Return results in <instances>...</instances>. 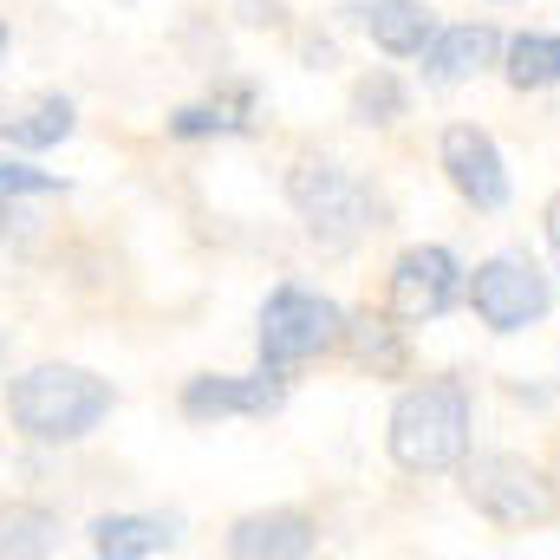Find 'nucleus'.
<instances>
[{"mask_svg": "<svg viewBox=\"0 0 560 560\" xmlns=\"http://www.w3.org/2000/svg\"><path fill=\"white\" fill-rule=\"evenodd\" d=\"M339 332H346V306L319 287H300V280H280L275 293L261 300V326H255V346H261V365L275 372H300L326 352H339Z\"/></svg>", "mask_w": 560, "mask_h": 560, "instance_id": "5", "label": "nucleus"}, {"mask_svg": "<svg viewBox=\"0 0 560 560\" xmlns=\"http://www.w3.org/2000/svg\"><path fill=\"white\" fill-rule=\"evenodd\" d=\"M222 548L235 560H300L319 548V522L306 509H255L229 528Z\"/></svg>", "mask_w": 560, "mask_h": 560, "instance_id": "12", "label": "nucleus"}, {"mask_svg": "<svg viewBox=\"0 0 560 560\" xmlns=\"http://www.w3.org/2000/svg\"><path fill=\"white\" fill-rule=\"evenodd\" d=\"M339 13L385 59H418L423 46H430V33H436V7H423V0H346Z\"/></svg>", "mask_w": 560, "mask_h": 560, "instance_id": "11", "label": "nucleus"}, {"mask_svg": "<svg viewBox=\"0 0 560 560\" xmlns=\"http://www.w3.org/2000/svg\"><path fill=\"white\" fill-rule=\"evenodd\" d=\"M0 59H7V13H0Z\"/></svg>", "mask_w": 560, "mask_h": 560, "instance_id": "23", "label": "nucleus"}, {"mask_svg": "<svg viewBox=\"0 0 560 560\" xmlns=\"http://www.w3.org/2000/svg\"><path fill=\"white\" fill-rule=\"evenodd\" d=\"M502 79H509L515 92H555L560 85V33H548V26L509 33V46H502Z\"/></svg>", "mask_w": 560, "mask_h": 560, "instance_id": "17", "label": "nucleus"}, {"mask_svg": "<svg viewBox=\"0 0 560 560\" xmlns=\"http://www.w3.org/2000/svg\"><path fill=\"white\" fill-rule=\"evenodd\" d=\"M98 560H150L176 548V515H98L85 528Z\"/></svg>", "mask_w": 560, "mask_h": 560, "instance_id": "15", "label": "nucleus"}, {"mask_svg": "<svg viewBox=\"0 0 560 560\" xmlns=\"http://www.w3.org/2000/svg\"><path fill=\"white\" fill-rule=\"evenodd\" d=\"M0 372H7V332H0Z\"/></svg>", "mask_w": 560, "mask_h": 560, "instance_id": "24", "label": "nucleus"}, {"mask_svg": "<svg viewBox=\"0 0 560 560\" xmlns=\"http://www.w3.org/2000/svg\"><path fill=\"white\" fill-rule=\"evenodd\" d=\"M287 405V372H202L183 385V418L189 423H222V418H275Z\"/></svg>", "mask_w": 560, "mask_h": 560, "instance_id": "9", "label": "nucleus"}, {"mask_svg": "<svg viewBox=\"0 0 560 560\" xmlns=\"http://www.w3.org/2000/svg\"><path fill=\"white\" fill-rule=\"evenodd\" d=\"M436 170H443V183H450L476 215H502V209L515 202V183H509V156H502V143L489 138L482 125H469V118L443 125V138H436Z\"/></svg>", "mask_w": 560, "mask_h": 560, "instance_id": "7", "label": "nucleus"}, {"mask_svg": "<svg viewBox=\"0 0 560 560\" xmlns=\"http://www.w3.org/2000/svg\"><path fill=\"white\" fill-rule=\"evenodd\" d=\"M287 202H293L300 229H306L326 255H346V248H359L372 229H385V196H378L359 170H346V163H332V156H293V170H287Z\"/></svg>", "mask_w": 560, "mask_h": 560, "instance_id": "3", "label": "nucleus"}, {"mask_svg": "<svg viewBox=\"0 0 560 560\" xmlns=\"http://www.w3.org/2000/svg\"><path fill=\"white\" fill-rule=\"evenodd\" d=\"M66 189L52 170H33V163H0V202H20V196H52Z\"/></svg>", "mask_w": 560, "mask_h": 560, "instance_id": "20", "label": "nucleus"}, {"mask_svg": "<svg viewBox=\"0 0 560 560\" xmlns=\"http://www.w3.org/2000/svg\"><path fill=\"white\" fill-rule=\"evenodd\" d=\"M456 476H463V502L495 528H548V522H560V476L528 463V456H515V450H482Z\"/></svg>", "mask_w": 560, "mask_h": 560, "instance_id": "4", "label": "nucleus"}, {"mask_svg": "<svg viewBox=\"0 0 560 560\" xmlns=\"http://www.w3.org/2000/svg\"><path fill=\"white\" fill-rule=\"evenodd\" d=\"M255 85L248 79H235V85H222V92H209V98H196V105H176L170 112V138L196 143V138H248L255 131Z\"/></svg>", "mask_w": 560, "mask_h": 560, "instance_id": "14", "label": "nucleus"}, {"mask_svg": "<svg viewBox=\"0 0 560 560\" xmlns=\"http://www.w3.org/2000/svg\"><path fill=\"white\" fill-rule=\"evenodd\" d=\"M235 20L255 33H287V0H235Z\"/></svg>", "mask_w": 560, "mask_h": 560, "instance_id": "21", "label": "nucleus"}, {"mask_svg": "<svg viewBox=\"0 0 560 560\" xmlns=\"http://www.w3.org/2000/svg\"><path fill=\"white\" fill-rule=\"evenodd\" d=\"M502 46H509V33L495 20H450V26L430 33V46L418 52V72H423L430 92H456L476 72L502 66Z\"/></svg>", "mask_w": 560, "mask_h": 560, "instance_id": "10", "label": "nucleus"}, {"mask_svg": "<svg viewBox=\"0 0 560 560\" xmlns=\"http://www.w3.org/2000/svg\"><path fill=\"white\" fill-rule=\"evenodd\" d=\"M469 443H476V405L456 372L405 385L385 418V450L405 476H456L469 463Z\"/></svg>", "mask_w": 560, "mask_h": 560, "instance_id": "1", "label": "nucleus"}, {"mask_svg": "<svg viewBox=\"0 0 560 560\" xmlns=\"http://www.w3.org/2000/svg\"><path fill=\"white\" fill-rule=\"evenodd\" d=\"M72 125H79V105L66 92H39V98L0 112V143H13V150H52V143L72 138Z\"/></svg>", "mask_w": 560, "mask_h": 560, "instance_id": "16", "label": "nucleus"}, {"mask_svg": "<svg viewBox=\"0 0 560 560\" xmlns=\"http://www.w3.org/2000/svg\"><path fill=\"white\" fill-rule=\"evenodd\" d=\"M59 548V515L46 502H0V555L26 560V555H52Z\"/></svg>", "mask_w": 560, "mask_h": 560, "instance_id": "19", "label": "nucleus"}, {"mask_svg": "<svg viewBox=\"0 0 560 560\" xmlns=\"http://www.w3.org/2000/svg\"><path fill=\"white\" fill-rule=\"evenodd\" d=\"M469 287V268L443 248V242H411L398 261H392V280H385V306L405 319V326H430L443 319Z\"/></svg>", "mask_w": 560, "mask_h": 560, "instance_id": "8", "label": "nucleus"}, {"mask_svg": "<svg viewBox=\"0 0 560 560\" xmlns=\"http://www.w3.org/2000/svg\"><path fill=\"white\" fill-rule=\"evenodd\" d=\"M112 405H118L112 378L85 365H33L7 385V423L26 443H79L112 418Z\"/></svg>", "mask_w": 560, "mask_h": 560, "instance_id": "2", "label": "nucleus"}, {"mask_svg": "<svg viewBox=\"0 0 560 560\" xmlns=\"http://www.w3.org/2000/svg\"><path fill=\"white\" fill-rule=\"evenodd\" d=\"M346 112H352V125H365V131H385V125H398V118L411 112V85H405L392 66H372V72H359V79H352V92H346Z\"/></svg>", "mask_w": 560, "mask_h": 560, "instance_id": "18", "label": "nucleus"}, {"mask_svg": "<svg viewBox=\"0 0 560 560\" xmlns=\"http://www.w3.org/2000/svg\"><path fill=\"white\" fill-rule=\"evenodd\" d=\"M463 300H469L476 326H489L495 339H509V332H528V326H541L555 313V275L528 248H502V255L476 261Z\"/></svg>", "mask_w": 560, "mask_h": 560, "instance_id": "6", "label": "nucleus"}, {"mask_svg": "<svg viewBox=\"0 0 560 560\" xmlns=\"http://www.w3.org/2000/svg\"><path fill=\"white\" fill-rule=\"evenodd\" d=\"M541 235H548V255H555V275H560V189L548 196V209H541Z\"/></svg>", "mask_w": 560, "mask_h": 560, "instance_id": "22", "label": "nucleus"}, {"mask_svg": "<svg viewBox=\"0 0 560 560\" xmlns=\"http://www.w3.org/2000/svg\"><path fill=\"white\" fill-rule=\"evenodd\" d=\"M339 352L372 372V378H411V326L385 306V313H346V332H339Z\"/></svg>", "mask_w": 560, "mask_h": 560, "instance_id": "13", "label": "nucleus"}]
</instances>
